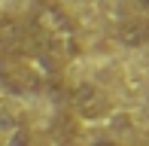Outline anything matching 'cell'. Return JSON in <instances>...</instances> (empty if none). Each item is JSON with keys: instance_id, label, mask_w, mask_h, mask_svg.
Returning a JSON list of instances; mask_svg holds the SVG:
<instances>
[{"instance_id": "obj_1", "label": "cell", "mask_w": 149, "mask_h": 146, "mask_svg": "<svg viewBox=\"0 0 149 146\" xmlns=\"http://www.w3.org/2000/svg\"><path fill=\"white\" fill-rule=\"evenodd\" d=\"M70 107H73V113H76L79 119L94 122V119L110 116L113 104H110V95H107L100 85H94V82H76L70 88Z\"/></svg>"}, {"instance_id": "obj_7", "label": "cell", "mask_w": 149, "mask_h": 146, "mask_svg": "<svg viewBox=\"0 0 149 146\" xmlns=\"http://www.w3.org/2000/svg\"><path fill=\"white\" fill-rule=\"evenodd\" d=\"M143 146H149V143H143Z\"/></svg>"}, {"instance_id": "obj_6", "label": "cell", "mask_w": 149, "mask_h": 146, "mask_svg": "<svg viewBox=\"0 0 149 146\" xmlns=\"http://www.w3.org/2000/svg\"><path fill=\"white\" fill-rule=\"evenodd\" d=\"M0 91H3V82H0Z\"/></svg>"}, {"instance_id": "obj_2", "label": "cell", "mask_w": 149, "mask_h": 146, "mask_svg": "<svg viewBox=\"0 0 149 146\" xmlns=\"http://www.w3.org/2000/svg\"><path fill=\"white\" fill-rule=\"evenodd\" d=\"M116 43L125 46V49H143V46H149V15L125 18L116 28Z\"/></svg>"}, {"instance_id": "obj_5", "label": "cell", "mask_w": 149, "mask_h": 146, "mask_svg": "<svg viewBox=\"0 0 149 146\" xmlns=\"http://www.w3.org/2000/svg\"><path fill=\"white\" fill-rule=\"evenodd\" d=\"M134 6H137L140 12H149V0H134Z\"/></svg>"}, {"instance_id": "obj_3", "label": "cell", "mask_w": 149, "mask_h": 146, "mask_svg": "<svg viewBox=\"0 0 149 146\" xmlns=\"http://www.w3.org/2000/svg\"><path fill=\"white\" fill-rule=\"evenodd\" d=\"M28 24H18L15 18H0V49H9V52H22L28 46Z\"/></svg>"}, {"instance_id": "obj_4", "label": "cell", "mask_w": 149, "mask_h": 146, "mask_svg": "<svg viewBox=\"0 0 149 146\" xmlns=\"http://www.w3.org/2000/svg\"><path fill=\"white\" fill-rule=\"evenodd\" d=\"M88 146H122L119 140H113V137H104V134H97V137H91Z\"/></svg>"}]
</instances>
